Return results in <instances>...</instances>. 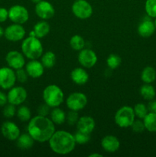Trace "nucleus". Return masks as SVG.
<instances>
[{
    "label": "nucleus",
    "instance_id": "39",
    "mask_svg": "<svg viewBox=\"0 0 156 157\" xmlns=\"http://www.w3.org/2000/svg\"><path fill=\"white\" fill-rule=\"evenodd\" d=\"M9 18V10L6 8L0 7V23L4 22Z\"/></svg>",
    "mask_w": 156,
    "mask_h": 157
},
{
    "label": "nucleus",
    "instance_id": "41",
    "mask_svg": "<svg viewBox=\"0 0 156 157\" xmlns=\"http://www.w3.org/2000/svg\"><path fill=\"white\" fill-rule=\"evenodd\" d=\"M8 102V98L7 95L2 91L0 90V107H3L6 105Z\"/></svg>",
    "mask_w": 156,
    "mask_h": 157
},
{
    "label": "nucleus",
    "instance_id": "44",
    "mask_svg": "<svg viewBox=\"0 0 156 157\" xmlns=\"http://www.w3.org/2000/svg\"><path fill=\"white\" fill-rule=\"evenodd\" d=\"M31 1H32L33 3H35V4H37V3H38V2H41V0H31Z\"/></svg>",
    "mask_w": 156,
    "mask_h": 157
},
{
    "label": "nucleus",
    "instance_id": "38",
    "mask_svg": "<svg viewBox=\"0 0 156 157\" xmlns=\"http://www.w3.org/2000/svg\"><path fill=\"white\" fill-rule=\"evenodd\" d=\"M50 107H49L48 105H47L46 104H42V105H40L39 107H38V115H41V116H44V117H47L50 112Z\"/></svg>",
    "mask_w": 156,
    "mask_h": 157
},
{
    "label": "nucleus",
    "instance_id": "16",
    "mask_svg": "<svg viewBox=\"0 0 156 157\" xmlns=\"http://www.w3.org/2000/svg\"><path fill=\"white\" fill-rule=\"evenodd\" d=\"M44 67L41 61L37 59L30 60L25 65V71L29 77L32 78H38L44 74Z\"/></svg>",
    "mask_w": 156,
    "mask_h": 157
},
{
    "label": "nucleus",
    "instance_id": "8",
    "mask_svg": "<svg viewBox=\"0 0 156 157\" xmlns=\"http://www.w3.org/2000/svg\"><path fill=\"white\" fill-rule=\"evenodd\" d=\"M66 104L70 110L78 112L83 110L87 106V98L84 94L80 92H74L67 97Z\"/></svg>",
    "mask_w": 156,
    "mask_h": 157
},
{
    "label": "nucleus",
    "instance_id": "28",
    "mask_svg": "<svg viewBox=\"0 0 156 157\" xmlns=\"http://www.w3.org/2000/svg\"><path fill=\"white\" fill-rule=\"evenodd\" d=\"M70 45L71 48L75 51H80L84 48L85 41L84 38L79 35H74L71 37L70 40Z\"/></svg>",
    "mask_w": 156,
    "mask_h": 157
},
{
    "label": "nucleus",
    "instance_id": "14",
    "mask_svg": "<svg viewBox=\"0 0 156 157\" xmlns=\"http://www.w3.org/2000/svg\"><path fill=\"white\" fill-rule=\"evenodd\" d=\"M6 61L9 67L15 70L22 68L25 64L24 55L18 51H10L8 52L6 57Z\"/></svg>",
    "mask_w": 156,
    "mask_h": 157
},
{
    "label": "nucleus",
    "instance_id": "35",
    "mask_svg": "<svg viewBox=\"0 0 156 157\" xmlns=\"http://www.w3.org/2000/svg\"><path fill=\"white\" fill-rule=\"evenodd\" d=\"M130 127L132 128V131H134L136 133H141L145 130L143 121H141V119L135 120L134 122L132 123Z\"/></svg>",
    "mask_w": 156,
    "mask_h": 157
},
{
    "label": "nucleus",
    "instance_id": "29",
    "mask_svg": "<svg viewBox=\"0 0 156 157\" xmlns=\"http://www.w3.org/2000/svg\"><path fill=\"white\" fill-rule=\"evenodd\" d=\"M17 117L21 122H27L31 120L32 113L27 106H21L16 111Z\"/></svg>",
    "mask_w": 156,
    "mask_h": 157
},
{
    "label": "nucleus",
    "instance_id": "1",
    "mask_svg": "<svg viewBox=\"0 0 156 157\" xmlns=\"http://www.w3.org/2000/svg\"><path fill=\"white\" fill-rule=\"evenodd\" d=\"M27 130L34 140L45 143L48 142L55 132V127L54 124L48 117L38 115L29 121Z\"/></svg>",
    "mask_w": 156,
    "mask_h": 157
},
{
    "label": "nucleus",
    "instance_id": "23",
    "mask_svg": "<svg viewBox=\"0 0 156 157\" xmlns=\"http://www.w3.org/2000/svg\"><path fill=\"white\" fill-rule=\"evenodd\" d=\"M50 120L52 122L57 125H61L66 121V113L63 110L58 107H54L53 110L50 112Z\"/></svg>",
    "mask_w": 156,
    "mask_h": 157
},
{
    "label": "nucleus",
    "instance_id": "3",
    "mask_svg": "<svg viewBox=\"0 0 156 157\" xmlns=\"http://www.w3.org/2000/svg\"><path fill=\"white\" fill-rule=\"evenodd\" d=\"M21 52L28 59H38L43 55V45L39 38L29 36L23 40L21 43Z\"/></svg>",
    "mask_w": 156,
    "mask_h": 157
},
{
    "label": "nucleus",
    "instance_id": "31",
    "mask_svg": "<svg viewBox=\"0 0 156 157\" xmlns=\"http://www.w3.org/2000/svg\"><path fill=\"white\" fill-rule=\"evenodd\" d=\"M145 9L147 15L150 18H156V0H146Z\"/></svg>",
    "mask_w": 156,
    "mask_h": 157
},
{
    "label": "nucleus",
    "instance_id": "43",
    "mask_svg": "<svg viewBox=\"0 0 156 157\" xmlns=\"http://www.w3.org/2000/svg\"><path fill=\"white\" fill-rule=\"evenodd\" d=\"M4 32H5V30H3L2 28L0 26V38H2V37L4 35Z\"/></svg>",
    "mask_w": 156,
    "mask_h": 157
},
{
    "label": "nucleus",
    "instance_id": "45",
    "mask_svg": "<svg viewBox=\"0 0 156 157\" xmlns=\"http://www.w3.org/2000/svg\"><path fill=\"white\" fill-rule=\"evenodd\" d=\"M154 26H155V29H156V18H155V20H154Z\"/></svg>",
    "mask_w": 156,
    "mask_h": 157
},
{
    "label": "nucleus",
    "instance_id": "15",
    "mask_svg": "<svg viewBox=\"0 0 156 157\" xmlns=\"http://www.w3.org/2000/svg\"><path fill=\"white\" fill-rule=\"evenodd\" d=\"M1 132L6 139L11 141H15L19 136L20 130L18 126L11 121H6L1 127Z\"/></svg>",
    "mask_w": 156,
    "mask_h": 157
},
{
    "label": "nucleus",
    "instance_id": "27",
    "mask_svg": "<svg viewBox=\"0 0 156 157\" xmlns=\"http://www.w3.org/2000/svg\"><path fill=\"white\" fill-rule=\"evenodd\" d=\"M41 62L45 68H51L56 62V55L53 52H46L41 55Z\"/></svg>",
    "mask_w": 156,
    "mask_h": 157
},
{
    "label": "nucleus",
    "instance_id": "34",
    "mask_svg": "<svg viewBox=\"0 0 156 157\" xmlns=\"http://www.w3.org/2000/svg\"><path fill=\"white\" fill-rule=\"evenodd\" d=\"M16 108L15 106L12 104H9L8 105H5L4 109H3V115L6 118H12L16 114Z\"/></svg>",
    "mask_w": 156,
    "mask_h": 157
},
{
    "label": "nucleus",
    "instance_id": "21",
    "mask_svg": "<svg viewBox=\"0 0 156 157\" xmlns=\"http://www.w3.org/2000/svg\"><path fill=\"white\" fill-rule=\"evenodd\" d=\"M50 29V25L47 21H40L35 25L33 31L35 32V37L38 38H42L48 35Z\"/></svg>",
    "mask_w": 156,
    "mask_h": 157
},
{
    "label": "nucleus",
    "instance_id": "20",
    "mask_svg": "<svg viewBox=\"0 0 156 157\" xmlns=\"http://www.w3.org/2000/svg\"><path fill=\"white\" fill-rule=\"evenodd\" d=\"M70 78L77 85H84L89 81V75L83 67H76L70 72Z\"/></svg>",
    "mask_w": 156,
    "mask_h": 157
},
{
    "label": "nucleus",
    "instance_id": "36",
    "mask_svg": "<svg viewBox=\"0 0 156 157\" xmlns=\"http://www.w3.org/2000/svg\"><path fill=\"white\" fill-rule=\"evenodd\" d=\"M79 116H78L77 111H74V110H70L68 113H67V117H66V121H67V124L69 125H74L76 124L78 120H79Z\"/></svg>",
    "mask_w": 156,
    "mask_h": 157
},
{
    "label": "nucleus",
    "instance_id": "7",
    "mask_svg": "<svg viewBox=\"0 0 156 157\" xmlns=\"http://www.w3.org/2000/svg\"><path fill=\"white\" fill-rule=\"evenodd\" d=\"M9 18L13 23L22 25L29 18L28 9L21 5H15L9 9Z\"/></svg>",
    "mask_w": 156,
    "mask_h": 157
},
{
    "label": "nucleus",
    "instance_id": "6",
    "mask_svg": "<svg viewBox=\"0 0 156 157\" xmlns=\"http://www.w3.org/2000/svg\"><path fill=\"white\" fill-rule=\"evenodd\" d=\"M71 9L73 15L79 19H87L93 15V7L86 0H76Z\"/></svg>",
    "mask_w": 156,
    "mask_h": 157
},
{
    "label": "nucleus",
    "instance_id": "19",
    "mask_svg": "<svg viewBox=\"0 0 156 157\" xmlns=\"http://www.w3.org/2000/svg\"><path fill=\"white\" fill-rule=\"evenodd\" d=\"M149 18H144L138 26V33L141 37L143 38L151 37L156 30L154 23Z\"/></svg>",
    "mask_w": 156,
    "mask_h": 157
},
{
    "label": "nucleus",
    "instance_id": "30",
    "mask_svg": "<svg viewBox=\"0 0 156 157\" xmlns=\"http://www.w3.org/2000/svg\"><path fill=\"white\" fill-rule=\"evenodd\" d=\"M133 110H134L136 117H137L139 119L141 120H143V118L145 117L147 115V113H148V110L147 106L145 105V104H142V103L136 104V105H135Z\"/></svg>",
    "mask_w": 156,
    "mask_h": 157
},
{
    "label": "nucleus",
    "instance_id": "5",
    "mask_svg": "<svg viewBox=\"0 0 156 157\" xmlns=\"http://www.w3.org/2000/svg\"><path fill=\"white\" fill-rule=\"evenodd\" d=\"M135 117L136 115L132 107L130 106H123L116 111L114 119L115 123L118 127L127 128L131 127L134 122Z\"/></svg>",
    "mask_w": 156,
    "mask_h": 157
},
{
    "label": "nucleus",
    "instance_id": "37",
    "mask_svg": "<svg viewBox=\"0 0 156 157\" xmlns=\"http://www.w3.org/2000/svg\"><path fill=\"white\" fill-rule=\"evenodd\" d=\"M15 75H16V80L20 83L26 82L28 80V75L26 72V71L23 69V67L17 69L16 71H15Z\"/></svg>",
    "mask_w": 156,
    "mask_h": 157
},
{
    "label": "nucleus",
    "instance_id": "25",
    "mask_svg": "<svg viewBox=\"0 0 156 157\" xmlns=\"http://www.w3.org/2000/svg\"><path fill=\"white\" fill-rule=\"evenodd\" d=\"M143 123L145 130L151 133L156 132V113L148 112L143 118Z\"/></svg>",
    "mask_w": 156,
    "mask_h": 157
},
{
    "label": "nucleus",
    "instance_id": "42",
    "mask_svg": "<svg viewBox=\"0 0 156 157\" xmlns=\"http://www.w3.org/2000/svg\"><path fill=\"white\" fill-rule=\"evenodd\" d=\"M90 157H96V156H99V157H102V155L101 154H98V153H93V154H90V156H89Z\"/></svg>",
    "mask_w": 156,
    "mask_h": 157
},
{
    "label": "nucleus",
    "instance_id": "13",
    "mask_svg": "<svg viewBox=\"0 0 156 157\" xmlns=\"http://www.w3.org/2000/svg\"><path fill=\"white\" fill-rule=\"evenodd\" d=\"M78 61L82 67L85 68H91L97 62L96 54L93 50L84 48L78 54Z\"/></svg>",
    "mask_w": 156,
    "mask_h": 157
},
{
    "label": "nucleus",
    "instance_id": "4",
    "mask_svg": "<svg viewBox=\"0 0 156 157\" xmlns=\"http://www.w3.org/2000/svg\"><path fill=\"white\" fill-rule=\"evenodd\" d=\"M43 99L50 107H59L64 101V92L56 84H50L43 90Z\"/></svg>",
    "mask_w": 156,
    "mask_h": 157
},
{
    "label": "nucleus",
    "instance_id": "10",
    "mask_svg": "<svg viewBox=\"0 0 156 157\" xmlns=\"http://www.w3.org/2000/svg\"><path fill=\"white\" fill-rule=\"evenodd\" d=\"M28 93L25 88L21 86L12 87L7 94L8 102L15 106L21 105L27 99Z\"/></svg>",
    "mask_w": 156,
    "mask_h": 157
},
{
    "label": "nucleus",
    "instance_id": "18",
    "mask_svg": "<svg viewBox=\"0 0 156 157\" xmlns=\"http://www.w3.org/2000/svg\"><path fill=\"white\" fill-rule=\"evenodd\" d=\"M96 123L94 119L90 116H84L79 118L76 123L77 130L90 134L94 130Z\"/></svg>",
    "mask_w": 156,
    "mask_h": 157
},
{
    "label": "nucleus",
    "instance_id": "40",
    "mask_svg": "<svg viewBox=\"0 0 156 157\" xmlns=\"http://www.w3.org/2000/svg\"><path fill=\"white\" fill-rule=\"evenodd\" d=\"M147 107H148V112L156 113V100L152 99L151 101H149Z\"/></svg>",
    "mask_w": 156,
    "mask_h": 157
},
{
    "label": "nucleus",
    "instance_id": "26",
    "mask_svg": "<svg viewBox=\"0 0 156 157\" xmlns=\"http://www.w3.org/2000/svg\"><path fill=\"white\" fill-rule=\"evenodd\" d=\"M139 92H140V94L142 98L146 101H151V100L154 99L156 95L155 89L150 84H143L141 87Z\"/></svg>",
    "mask_w": 156,
    "mask_h": 157
},
{
    "label": "nucleus",
    "instance_id": "24",
    "mask_svg": "<svg viewBox=\"0 0 156 157\" xmlns=\"http://www.w3.org/2000/svg\"><path fill=\"white\" fill-rule=\"evenodd\" d=\"M141 79L145 84H151L156 79V71L151 66H147L142 70Z\"/></svg>",
    "mask_w": 156,
    "mask_h": 157
},
{
    "label": "nucleus",
    "instance_id": "11",
    "mask_svg": "<svg viewBox=\"0 0 156 157\" xmlns=\"http://www.w3.org/2000/svg\"><path fill=\"white\" fill-rule=\"evenodd\" d=\"M4 36L6 39L13 42L21 41L25 36V30L21 25L14 23L5 29Z\"/></svg>",
    "mask_w": 156,
    "mask_h": 157
},
{
    "label": "nucleus",
    "instance_id": "32",
    "mask_svg": "<svg viewBox=\"0 0 156 157\" xmlns=\"http://www.w3.org/2000/svg\"><path fill=\"white\" fill-rule=\"evenodd\" d=\"M121 61L122 60L119 55H116V54H111L107 58L106 64L110 69H116L120 65Z\"/></svg>",
    "mask_w": 156,
    "mask_h": 157
},
{
    "label": "nucleus",
    "instance_id": "22",
    "mask_svg": "<svg viewBox=\"0 0 156 157\" xmlns=\"http://www.w3.org/2000/svg\"><path fill=\"white\" fill-rule=\"evenodd\" d=\"M16 141L17 147L21 150H28V149L32 148L34 145V142H35L34 139L30 136L28 133L20 134Z\"/></svg>",
    "mask_w": 156,
    "mask_h": 157
},
{
    "label": "nucleus",
    "instance_id": "17",
    "mask_svg": "<svg viewBox=\"0 0 156 157\" xmlns=\"http://www.w3.org/2000/svg\"><path fill=\"white\" fill-rule=\"evenodd\" d=\"M102 148L107 153H115L120 147V142L116 136L107 135L101 140Z\"/></svg>",
    "mask_w": 156,
    "mask_h": 157
},
{
    "label": "nucleus",
    "instance_id": "9",
    "mask_svg": "<svg viewBox=\"0 0 156 157\" xmlns=\"http://www.w3.org/2000/svg\"><path fill=\"white\" fill-rule=\"evenodd\" d=\"M16 75L10 67L0 68V87L4 90H9L14 87L16 82Z\"/></svg>",
    "mask_w": 156,
    "mask_h": 157
},
{
    "label": "nucleus",
    "instance_id": "12",
    "mask_svg": "<svg viewBox=\"0 0 156 157\" xmlns=\"http://www.w3.org/2000/svg\"><path fill=\"white\" fill-rule=\"evenodd\" d=\"M35 11L36 15L43 20L50 19L55 14L54 8L53 5L47 1L41 0L35 4Z\"/></svg>",
    "mask_w": 156,
    "mask_h": 157
},
{
    "label": "nucleus",
    "instance_id": "2",
    "mask_svg": "<svg viewBox=\"0 0 156 157\" xmlns=\"http://www.w3.org/2000/svg\"><path fill=\"white\" fill-rule=\"evenodd\" d=\"M48 144L50 150L59 155L70 153L76 144L73 135L65 130L55 131L48 140Z\"/></svg>",
    "mask_w": 156,
    "mask_h": 157
},
{
    "label": "nucleus",
    "instance_id": "33",
    "mask_svg": "<svg viewBox=\"0 0 156 157\" xmlns=\"http://www.w3.org/2000/svg\"><path fill=\"white\" fill-rule=\"evenodd\" d=\"M73 136H74L76 144H80V145L87 144V143H88L90 140V134L84 133V132L79 131V130H77V131L76 132V133L73 135Z\"/></svg>",
    "mask_w": 156,
    "mask_h": 157
}]
</instances>
